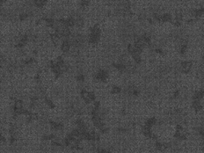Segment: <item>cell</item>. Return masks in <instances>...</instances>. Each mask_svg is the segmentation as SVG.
Listing matches in <instances>:
<instances>
[{"label":"cell","instance_id":"1","mask_svg":"<svg viewBox=\"0 0 204 153\" xmlns=\"http://www.w3.org/2000/svg\"><path fill=\"white\" fill-rule=\"evenodd\" d=\"M191 67H192V63L191 61H184L182 62L181 64V70L182 72L185 73H188L190 70H191Z\"/></svg>","mask_w":204,"mask_h":153},{"label":"cell","instance_id":"2","mask_svg":"<svg viewBox=\"0 0 204 153\" xmlns=\"http://www.w3.org/2000/svg\"><path fill=\"white\" fill-rule=\"evenodd\" d=\"M23 107V102L21 99H18V100H16V102H15V109H21Z\"/></svg>","mask_w":204,"mask_h":153},{"label":"cell","instance_id":"3","mask_svg":"<svg viewBox=\"0 0 204 153\" xmlns=\"http://www.w3.org/2000/svg\"><path fill=\"white\" fill-rule=\"evenodd\" d=\"M112 93H113L114 95H119V94L121 93L122 89H120L119 87H117V86H115V87H113V88L112 89Z\"/></svg>","mask_w":204,"mask_h":153}]
</instances>
